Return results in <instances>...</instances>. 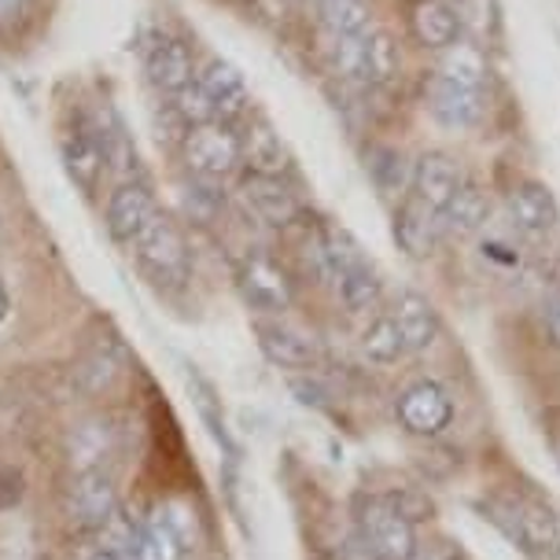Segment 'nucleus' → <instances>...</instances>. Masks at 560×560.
Returning <instances> with one entry per match:
<instances>
[{"mask_svg":"<svg viewBox=\"0 0 560 560\" xmlns=\"http://www.w3.org/2000/svg\"><path fill=\"white\" fill-rule=\"evenodd\" d=\"M133 258L144 269V277L159 288H182L192 277V255H188V240L182 233V225L174 218H166L163 210L140 229V236L133 240Z\"/></svg>","mask_w":560,"mask_h":560,"instance_id":"f257e3e1","label":"nucleus"},{"mask_svg":"<svg viewBox=\"0 0 560 560\" xmlns=\"http://www.w3.org/2000/svg\"><path fill=\"white\" fill-rule=\"evenodd\" d=\"M182 159L203 182H225L244 166V152H240V133L229 122H203L188 126L182 137Z\"/></svg>","mask_w":560,"mask_h":560,"instance_id":"f03ea898","label":"nucleus"},{"mask_svg":"<svg viewBox=\"0 0 560 560\" xmlns=\"http://www.w3.org/2000/svg\"><path fill=\"white\" fill-rule=\"evenodd\" d=\"M358 542L373 560H413L417 527L392 505V498H369L358 509Z\"/></svg>","mask_w":560,"mask_h":560,"instance_id":"7ed1b4c3","label":"nucleus"},{"mask_svg":"<svg viewBox=\"0 0 560 560\" xmlns=\"http://www.w3.org/2000/svg\"><path fill=\"white\" fill-rule=\"evenodd\" d=\"M236 288L244 303L258 314H284L295 299V280L269 252H247L236 262Z\"/></svg>","mask_w":560,"mask_h":560,"instance_id":"20e7f679","label":"nucleus"},{"mask_svg":"<svg viewBox=\"0 0 560 560\" xmlns=\"http://www.w3.org/2000/svg\"><path fill=\"white\" fill-rule=\"evenodd\" d=\"M395 417L409 435H424V439L443 435L450 428V420H454V398H450L446 387L435 384V380H417V384H409L406 392L398 395Z\"/></svg>","mask_w":560,"mask_h":560,"instance_id":"39448f33","label":"nucleus"},{"mask_svg":"<svg viewBox=\"0 0 560 560\" xmlns=\"http://www.w3.org/2000/svg\"><path fill=\"white\" fill-rule=\"evenodd\" d=\"M118 509V487L107 468H85L67 490V516L82 532H100Z\"/></svg>","mask_w":560,"mask_h":560,"instance_id":"423d86ee","label":"nucleus"},{"mask_svg":"<svg viewBox=\"0 0 560 560\" xmlns=\"http://www.w3.org/2000/svg\"><path fill=\"white\" fill-rule=\"evenodd\" d=\"M240 199H244V207L269 229H292L299 222V214H303V203H299V196L288 188L284 177L247 174L244 182H240Z\"/></svg>","mask_w":560,"mask_h":560,"instance_id":"0eeeda50","label":"nucleus"},{"mask_svg":"<svg viewBox=\"0 0 560 560\" xmlns=\"http://www.w3.org/2000/svg\"><path fill=\"white\" fill-rule=\"evenodd\" d=\"M159 199L152 196V188L144 182H118V188L112 196H107V233L118 244H133L140 236V229H144L152 218L159 214Z\"/></svg>","mask_w":560,"mask_h":560,"instance_id":"6e6552de","label":"nucleus"},{"mask_svg":"<svg viewBox=\"0 0 560 560\" xmlns=\"http://www.w3.org/2000/svg\"><path fill=\"white\" fill-rule=\"evenodd\" d=\"M63 166L70 174V182L82 188L85 196H96L107 174V155H104V140H100L93 122H78L63 137Z\"/></svg>","mask_w":560,"mask_h":560,"instance_id":"1a4fd4ad","label":"nucleus"},{"mask_svg":"<svg viewBox=\"0 0 560 560\" xmlns=\"http://www.w3.org/2000/svg\"><path fill=\"white\" fill-rule=\"evenodd\" d=\"M196 82L203 85V93L210 96L218 112V122H236V118L247 115L252 107V89H247L244 74L229 63V59H207L203 67L196 70Z\"/></svg>","mask_w":560,"mask_h":560,"instance_id":"9d476101","label":"nucleus"},{"mask_svg":"<svg viewBox=\"0 0 560 560\" xmlns=\"http://www.w3.org/2000/svg\"><path fill=\"white\" fill-rule=\"evenodd\" d=\"M505 210H509V222L527 236L553 233L557 222H560L557 199L542 182H516L505 192Z\"/></svg>","mask_w":560,"mask_h":560,"instance_id":"9b49d317","label":"nucleus"},{"mask_svg":"<svg viewBox=\"0 0 560 560\" xmlns=\"http://www.w3.org/2000/svg\"><path fill=\"white\" fill-rule=\"evenodd\" d=\"M196 70L199 67H196L192 48H188V42H182V37H159L144 56L148 82L166 96H174V93H182L185 85H192Z\"/></svg>","mask_w":560,"mask_h":560,"instance_id":"f8f14e48","label":"nucleus"},{"mask_svg":"<svg viewBox=\"0 0 560 560\" xmlns=\"http://www.w3.org/2000/svg\"><path fill=\"white\" fill-rule=\"evenodd\" d=\"M392 233L398 252H406L409 258H428L435 252L439 236H443V218H439V210L420 203L417 196H406L395 210Z\"/></svg>","mask_w":560,"mask_h":560,"instance_id":"ddd939ff","label":"nucleus"},{"mask_svg":"<svg viewBox=\"0 0 560 560\" xmlns=\"http://www.w3.org/2000/svg\"><path fill=\"white\" fill-rule=\"evenodd\" d=\"M465 185V174L457 166L454 155L446 152H424L413 163V188L409 196H417L420 203H428L432 210L443 214V207L457 196V188Z\"/></svg>","mask_w":560,"mask_h":560,"instance_id":"4468645a","label":"nucleus"},{"mask_svg":"<svg viewBox=\"0 0 560 560\" xmlns=\"http://www.w3.org/2000/svg\"><path fill=\"white\" fill-rule=\"evenodd\" d=\"M428 107H432L435 122L446 129H476L483 122V93L454 85L439 74L428 82Z\"/></svg>","mask_w":560,"mask_h":560,"instance_id":"2eb2a0df","label":"nucleus"},{"mask_svg":"<svg viewBox=\"0 0 560 560\" xmlns=\"http://www.w3.org/2000/svg\"><path fill=\"white\" fill-rule=\"evenodd\" d=\"M258 347L273 365L280 369H292V373H306L310 365L317 362V347L314 339L303 336L299 328L284 325V322H258L255 325Z\"/></svg>","mask_w":560,"mask_h":560,"instance_id":"dca6fc26","label":"nucleus"},{"mask_svg":"<svg viewBox=\"0 0 560 560\" xmlns=\"http://www.w3.org/2000/svg\"><path fill=\"white\" fill-rule=\"evenodd\" d=\"M409 34L428 52H443L457 37H465L462 23H457V12L443 4V0H413L409 4Z\"/></svg>","mask_w":560,"mask_h":560,"instance_id":"f3484780","label":"nucleus"},{"mask_svg":"<svg viewBox=\"0 0 560 560\" xmlns=\"http://www.w3.org/2000/svg\"><path fill=\"white\" fill-rule=\"evenodd\" d=\"M387 314H392V322L398 325V332H402L409 354H417V350H428V347L435 343L439 314H435V306L428 303V299L420 295V292H398Z\"/></svg>","mask_w":560,"mask_h":560,"instance_id":"a211bd4d","label":"nucleus"},{"mask_svg":"<svg viewBox=\"0 0 560 560\" xmlns=\"http://www.w3.org/2000/svg\"><path fill=\"white\" fill-rule=\"evenodd\" d=\"M240 152H244L247 174H266V177H284L288 174V152L280 144V133L266 118H252L240 133Z\"/></svg>","mask_w":560,"mask_h":560,"instance_id":"6ab92c4d","label":"nucleus"},{"mask_svg":"<svg viewBox=\"0 0 560 560\" xmlns=\"http://www.w3.org/2000/svg\"><path fill=\"white\" fill-rule=\"evenodd\" d=\"M435 74L446 78V82H454V85L479 89V93H483V85L490 78V59L483 52V45H476L472 37H457L454 45L439 52Z\"/></svg>","mask_w":560,"mask_h":560,"instance_id":"aec40b11","label":"nucleus"},{"mask_svg":"<svg viewBox=\"0 0 560 560\" xmlns=\"http://www.w3.org/2000/svg\"><path fill=\"white\" fill-rule=\"evenodd\" d=\"M365 174L369 182L376 185V192L384 199H402L409 196V188H413V163L398 152L392 144H373L365 152Z\"/></svg>","mask_w":560,"mask_h":560,"instance_id":"412c9836","label":"nucleus"},{"mask_svg":"<svg viewBox=\"0 0 560 560\" xmlns=\"http://www.w3.org/2000/svg\"><path fill=\"white\" fill-rule=\"evenodd\" d=\"M443 233L446 236H476L483 233L487 222H490V199L479 185H462L457 188V196L450 199V203L443 207Z\"/></svg>","mask_w":560,"mask_h":560,"instance_id":"4be33fe9","label":"nucleus"},{"mask_svg":"<svg viewBox=\"0 0 560 560\" xmlns=\"http://www.w3.org/2000/svg\"><path fill=\"white\" fill-rule=\"evenodd\" d=\"M365 70H369V85H395L402 74V52L392 30L373 26L365 34Z\"/></svg>","mask_w":560,"mask_h":560,"instance_id":"5701e85b","label":"nucleus"},{"mask_svg":"<svg viewBox=\"0 0 560 560\" xmlns=\"http://www.w3.org/2000/svg\"><path fill=\"white\" fill-rule=\"evenodd\" d=\"M336 295L347 314H369V310H376L380 299H384V280H380L373 262L358 266L336 280Z\"/></svg>","mask_w":560,"mask_h":560,"instance_id":"b1692460","label":"nucleus"},{"mask_svg":"<svg viewBox=\"0 0 560 560\" xmlns=\"http://www.w3.org/2000/svg\"><path fill=\"white\" fill-rule=\"evenodd\" d=\"M362 354L376 365H398L409 354L406 339L398 332V325L392 322V314H376L362 332Z\"/></svg>","mask_w":560,"mask_h":560,"instance_id":"393cba45","label":"nucleus"},{"mask_svg":"<svg viewBox=\"0 0 560 560\" xmlns=\"http://www.w3.org/2000/svg\"><path fill=\"white\" fill-rule=\"evenodd\" d=\"M100 140H104V155H107V170H115L122 182H140V155L133 137L126 133L118 118H107V122L96 126Z\"/></svg>","mask_w":560,"mask_h":560,"instance_id":"a878e982","label":"nucleus"},{"mask_svg":"<svg viewBox=\"0 0 560 560\" xmlns=\"http://www.w3.org/2000/svg\"><path fill=\"white\" fill-rule=\"evenodd\" d=\"M317 15L328 26V34L365 37L373 30V8H369V0H317Z\"/></svg>","mask_w":560,"mask_h":560,"instance_id":"bb28decb","label":"nucleus"},{"mask_svg":"<svg viewBox=\"0 0 560 560\" xmlns=\"http://www.w3.org/2000/svg\"><path fill=\"white\" fill-rule=\"evenodd\" d=\"M107 450H112V428H107L104 420L82 424L70 435V465H74L78 472H85V468H104Z\"/></svg>","mask_w":560,"mask_h":560,"instance_id":"cd10ccee","label":"nucleus"},{"mask_svg":"<svg viewBox=\"0 0 560 560\" xmlns=\"http://www.w3.org/2000/svg\"><path fill=\"white\" fill-rule=\"evenodd\" d=\"M454 12H457V23H462V34L472 37L476 45L494 42L498 37V26H502V19H498V0H457Z\"/></svg>","mask_w":560,"mask_h":560,"instance_id":"c85d7f7f","label":"nucleus"},{"mask_svg":"<svg viewBox=\"0 0 560 560\" xmlns=\"http://www.w3.org/2000/svg\"><path fill=\"white\" fill-rule=\"evenodd\" d=\"M118 373H122V362L112 354V350H104V347H96L93 354L85 358L82 365L74 369V376H78V387L89 395H96V392H107V387L115 384Z\"/></svg>","mask_w":560,"mask_h":560,"instance_id":"c756f323","label":"nucleus"},{"mask_svg":"<svg viewBox=\"0 0 560 560\" xmlns=\"http://www.w3.org/2000/svg\"><path fill=\"white\" fill-rule=\"evenodd\" d=\"M332 67L343 82L369 85V70H365V37H347L332 34Z\"/></svg>","mask_w":560,"mask_h":560,"instance_id":"7c9ffc66","label":"nucleus"},{"mask_svg":"<svg viewBox=\"0 0 560 560\" xmlns=\"http://www.w3.org/2000/svg\"><path fill=\"white\" fill-rule=\"evenodd\" d=\"M170 107H174V115L185 122V129H188V126L214 122V118H218L214 104H210V96L203 93V85H199V82L185 85L182 93H174V100H170Z\"/></svg>","mask_w":560,"mask_h":560,"instance_id":"2f4dec72","label":"nucleus"},{"mask_svg":"<svg viewBox=\"0 0 560 560\" xmlns=\"http://www.w3.org/2000/svg\"><path fill=\"white\" fill-rule=\"evenodd\" d=\"M542 325H546L549 343L560 347V280L549 284V292L542 299Z\"/></svg>","mask_w":560,"mask_h":560,"instance_id":"473e14b6","label":"nucleus"},{"mask_svg":"<svg viewBox=\"0 0 560 560\" xmlns=\"http://www.w3.org/2000/svg\"><path fill=\"white\" fill-rule=\"evenodd\" d=\"M30 4H34V0H0V34L12 30L15 23H23L30 15Z\"/></svg>","mask_w":560,"mask_h":560,"instance_id":"72a5a7b5","label":"nucleus"},{"mask_svg":"<svg viewBox=\"0 0 560 560\" xmlns=\"http://www.w3.org/2000/svg\"><path fill=\"white\" fill-rule=\"evenodd\" d=\"M19 494H23V479L8 472V468H0V509H12L19 502Z\"/></svg>","mask_w":560,"mask_h":560,"instance_id":"f704fd0d","label":"nucleus"},{"mask_svg":"<svg viewBox=\"0 0 560 560\" xmlns=\"http://www.w3.org/2000/svg\"><path fill=\"white\" fill-rule=\"evenodd\" d=\"M413 560H454V557H450L443 546H417Z\"/></svg>","mask_w":560,"mask_h":560,"instance_id":"c9c22d12","label":"nucleus"},{"mask_svg":"<svg viewBox=\"0 0 560 560\" xmlns=\"http://www.w3.org/2000/svg\"><path fill=\"white\" fill-rule=\"evenodd\" d=\"M8 317V292H4V284H0V322Z\"/></svg>","mask_w":560,"mask_h":560,"instance_id":"e433bc0d","label":"nucleus"},{"mask_svg":"<svg viewBox=\"0 0 560 560\" xmlns=\"http://www.w3.org/2000/svg\"><path fill=\"white\" fill-rule=\"evenodd\" d=\"M85 560H118V557H112V553H104V549H96L93 557H85Z\"/></svg>","mask_w":560,"mask_h":560,"instance_id":"4c0bfd02","label":"nucleus"}]
</instances>
